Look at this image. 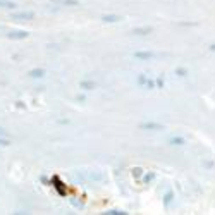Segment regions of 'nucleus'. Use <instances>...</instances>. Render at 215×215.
Returning <instances> with one entry per match:
<instances>
[{
  "instance_id": "obj_14",
  "label": "nucleus",
  "mask_w": 215,
  "mask_h": 215,
  "mask_svg": "<svg viewBox=\"0 0 215 215\" xmlns=\"http://www.w3.org/2000/svg\"><path fill=\"white\" fill-rule=\"evenodd\" d=\"M212 50H214V52H215V45H212Z\"/></svg>"
},
{
  "instance_id": "obj_1",
  "label": "nucleus",
  "mask_w": 215,
  "mask_h": 215,
  "mask_svg": "<svg viewBox=\"0 0 215 215\" xmlns=\"http://www.w3.org/2000/svg\"><path fill=\"white\" fill-rule=\"evenodd\" d=\"M33 17H34L33 12H16V14H12V19H17V21H29Z\"/></svg>"
},
{
  "instance_id": "obj_8",
  "label": "nucleus",
  "mask_w": 215,
  "mask_h": 215,
  "mask_svg": "<svg viewBox=\"0 0 215 215\" xmlns=\"http://www.w3.org/2000/svg\"><path fill=\"white\" fill-rule=\"evenodd\" d=\"M102 19L105 23H116V21H121V16H103Z\"/></svg>"
},
{
  "instance_id": "obj_13",
  "label": "nucleus",
  "mask_w": 215,
  "mask_h": 215,
  "mask_svg": "<svg viewBox=\"0 0 215 215\" xmlns=\"http://www.w3.org/2000/svg\"><path fill=\"white\" fill-rule=\"evenodd\" d=\"M0 134H4V136H5L7 132H5V131H4V129H2V127H0Z\"/></svg>"
},
{
  "instance_id": "obj_10",
  "label": "nucleus",
  "mask_w": 215,
  "mask_h": 215,
  "mask_svg": "<svg viewBox=\"0 0 215 215\" xmlns=\"http://www.w3.org/2000/svg\"><path fill=\"white\" fill-rule=\"evenodd\" d=\"M81 88H84V90H91V88H95V83H90V81H83V83H81Z\"/></svg>"
},
{
  "instance_id": "obj_4",
  "label": "nucleus",
  "mask_w": 215,
  "mask_h": 215,
  "mask_svg": "<svg viewBox=\"0 0 215 215\" xmlns=\"http://www.w3.org/2000/svg\"><path fill=\"white\" fill-rule=\"evenodd\" d=\"M157 53H153V52H138L136 53V57H140V59H151V57H155Z\"/></svg>"
},
{
  "instance_id": "obj_9",
  "label": "nucleus",
  "mask_w": 215,
  "mask_h": 215,
  "mask_svg": "<svg viewBox=\"0 0 215 215\" xmlns=\"http://www.w3.org/2000/svg\"><path fill=\"white\" fill-rule=\"evenodd\" d=\"M141 127H146V129H162L160 124H155V122H146V124H141Z\"/></svg>"
},
{
  "instance_id": "obj_6",
  "label": "nucleus",
  "mask_w": 215,
  "mask_h": 215,
  "mask_svg": "<svg viewBox=\"0 0 215 215\" xmlns=\"http://www.w3.org/2000/svg\"><path fill=\"white\" fill-rule=\"evenodd\" d=\"M53 2L64 4V5H71V7H74V5H79V2H78V0H53Z\"/></svg>"
},
{
  "instance_id": "obj_5",
  "label": "nucleus",
  "mask_w": 215,
  "mask_h": 215,
  "mask_svg": "<svg viewBox=\"0 0 215 215\" xmlns=\"http://www.w3.org/2000/svg\"><path fill=\"white\" fill-rule=\"evenodd\" d=\"M29 76H31V78H43V76H45V71H43V69H33V71L29 72Z\"/></svg>"
},
{
  "instance_id": "obj_3",
  "label": "nucleus",
  "mask_w": 215,
  "mask_h": 215,
  "mask_svg": "<svg viewBox=\"0 0 215 215\" xmlns=\"http://www.w3.org/2000/svg\"><path fill=\"white\" fill-rule=\"evenodd\" d=\"M0 7H4V9H16L17 5L14 4V2H10V0H0Z\"/></svg>"
},
{
  "instance_id": "obj_7",
  "label": "nucleus",
  "mask_w": 215,
  "mask_h": 215,
  "mask_svg": "<svg viewBox=\"0 0 215 215\" xmlns=\"http://www.w3.org/2000/svg\"><path fill=\"white\" fill-rule=\"evenodd\" d=\"M150 31H151V28H136V29H132L134 34H148Z\"/></svg>"
},
{
  "instance_id": "obj_12",
  "label": "nucleus",
  "mask_w": 215,
  "mask_h": 215,
  "mask_svg": "<svg viewBox=\"0 0 215 215\" xmlns=\"http://www.w3.org/2000/svg\"><path fill=\"white\" fill-rule=\"evenodd\" d=\"M9 145V140H4V138H0V146H7Z\"/></svg>"
},
{
  "instance_id": "obj_2",
  "label": "nucleus",
  "mask_w": 215,
  "mask_h": 215,
  "mask_svg": "<svg viewBox=\"0 0 215 215\" xmlns=\"http://www.w3.org/2000/svg\"><path fill=\"white\" fill-rule=\"evenodd\" d=\"M7 36L10 40H23V38L28 36V33H26V31H12V33H9Z\"/></svg>"
},
{
  "instance_id": "obj_11",
  "label": "nucleus",
  "mask_w": 215,
  "mask_h": 215,
  "mask_svg": "<svg viewBox=\"0 0 215 215\" xmlns=\"http://www.w3.org/2000/svg\"><path fill=\"white\" fill-rule=\"evenodd\" d=\"M170 143H174V145H182V140H181V138H172Z\"/></svg>"
}]
</instances>
